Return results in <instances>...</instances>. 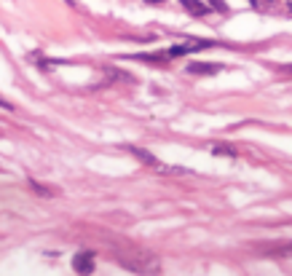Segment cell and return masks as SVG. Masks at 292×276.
<instances>
[{
	"mask_svg": "<svg viewBox=\"0 0 292 276\" xmlns=\"http://www.w3.org/2000/svg\"><path fill=\"white\" fill-rule=\"evenodd\" d=\"M212 46H217L215 40H193V43H185V46H174V49H169L167 54H169V56H182V54H191V51L212 49Z\"/></svg>",
	"mask_w": 292,
	"mask_h": 276,
	"instance_id": "cell-1",
	"label": "cell"
},
{
	"mask_svg": "<svg viewBox=\"0 0 292 276\" xmlns=\"http://www.w3.org/2000/svg\"><path fill=\"white\" fill-rule=\"evenodd\" d=\"M129 151L134 153V156L140 158L142 164H147V166H153V169H158V172H161V175H169V172H171V169H167V166H164V164H161V161H158L156 156H150V153H145V151H142V148H129Z\"/></svg>",
	"mask_w": 292,
	"mask_h": 276,
	"instance_id": "cell-2",
	"label": "cell"
},
{
	"mask_svg": "<svg viewBox=\"0 0 292 276\" xmlns=\"http://www.w3.org/2000/svg\"><path fill=\"white\" fill-rule=\"evenodd\" d=\"M73 268H75L78 274H91L94 271V255H91V252H78V255L73 257Z\"/></svg>",
	"mask_w": 292,
	"mask_h": 276,
	"instance_id": "cell-3",
	"label": "cell"
},
{
	"mask_svg": "<svg viewBox=\"0 0 292 276\" xmlns=\"http://www.w3.org/2000/svg\"><path fill=\"white\" fill-rule=\"evenodd\" d=\"M220 70H222L220 65H209V62H193V65H188V73H193V75H215Z\"/></svg>",
	"mask_w": 292,
	"mask_h": 276,
	"instance_id": "cell-4",
	"label": "cell"
},
{
	"mask_svg": "<svg viewBox=\"0 0 292 276\" xmlns=\"http://www.w3.org/2000/svg\"><path fill=\"white\" fill-rule=\"evenodd\" d=\"M30 188L38 193V196H46V199H49V196H56V193H59L56 188H51V185H43V182H38V180H30Z\"/></svg>",
	"mask_w": 292,
	"mask_h": 276,
	"instance_id": "cell-5",
	"label": "cell"
},
{
	"mask_svg": "<svg viewBox=\"0 0 292 276\" xmlns=\"http://www.w3.org/2000/svg\"><path fill=\"white\" fill-rule=\"evenodd\" d=\"M182 5H185V8L191 11L193 16H204V14L209 11L207 5H204V3H198V0H182Z\"/></svg>",
	"mask_w": 292,
	"mask_h": 276,
	"instance_id": "cell-6",
	"label": "cell"
},
{
	"mask_svg": "<svg viewBox=\"0 0 292 276\" xmlns=\"http://www.w3.org/2000/svg\"><path fill=\"white\" fill-rule=\"evenodd\" d=\"M0 107H3V110H14V105H11L8 100H3V97H0Z\"/></svg>",
	"mask_w": 292,
	"mask_h": 276,
	"instance_id": "cell-7",
	"label": "cell"
},
{
	"mask_svg": "<svg viewBox=\"0 0 292 276\" xmlns=\"http://www.w3.org/2000/svg\"><path fill=\"white\" fill-rule=\"evenodd\" d=\"M212 5H215L217 11H228V8H225V3H220V0H212Z\"/></svg>",
	"mask_w": 292,
	"mask_h": 276,
	"instance_id": "cell-8",
	"label": "cell"
},
{
	"mask_svg": "<svg viewBox=\"0 0 292 276\" xmlns=\"http://www.w3.org/2000/svg\"><path fill=\"white\" fill-rule=\"evenodd\" d=\"M147 3H161V0H147Z\"/></svg>",
	"mask_w": 292,
	"mask_h": 276,
	"instance_id": "cell-9",
	"label": "cell"
}]
</instances>
